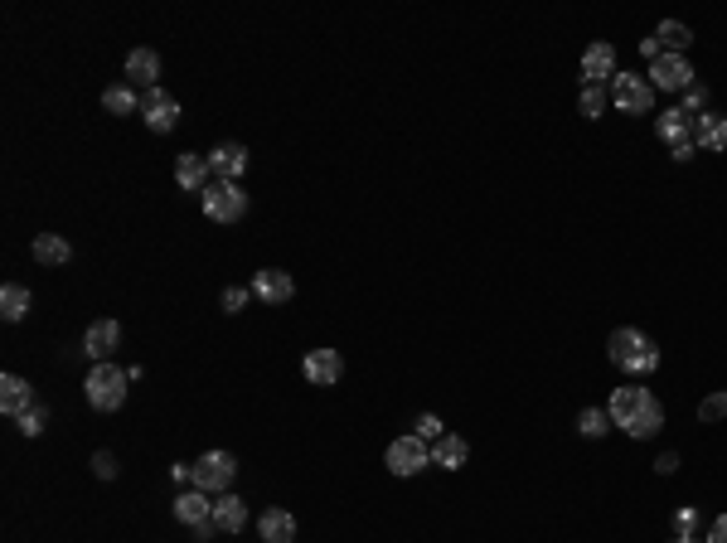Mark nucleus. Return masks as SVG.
Instances as JSON below:
<instances>
[{"instance_id":"obj_1","label":"nucleus","mask_w":727,"mask_h":543,"mask_svg":"<svg viewBox=\"0 0 727 543\" xmlns=\"http://www.w3.org/2000/svg\"><path fill=\"white\" fill-rule=\"evenodd\" d=\"M606 417H611V427H621L626 437L635 442H645V437H655L664 427V408L660 398L650 393V388L640 384H621L611 388V403H606Z\"/></svg>"},{"instance_id":"obj_2","label":"nucleus","mask_w":727,"mask_h":543,"mask_svg":"<svg viewBox=\"0 0 727 543\" xmlns=\"http://www.w3.org/2000/svg\"><path fill=\"white\" fill-rule=\"evenodd\" d=\"M606 354H611V364H616L621 374H631V379H645V374H655V369H660V345H655L650 335H640L635 325L611 330Z\"/></svg>"},{"instance_id":"obj_3","label":"nucleus","mask_w":727,"mask_h":543,"mask_svg":"<svg viewBox=\"0 0 727 543\" xmlns=\"http://www.w3.org/2000/svg\"><path fill=\"white\" fill-rule=\"evenodd\" d=\"M127 384H131V374L117 369L112 359H107V364H93V374L83 379L88 408H93V413H117V408L127 403Z\"/></svg>"},{"instance_id":"obj_4","label":"nucleus","mask_w":727,"mask_h":543,"mask_svg":"<svg viewBox=\"0 0 727 543\" xmlns=\"http://www.w3.org/2000/svg\"><path fill=\"white\" fill-rule=\"evenodd\" d=\"M238 476V461L233 451H204L199 461H190V485L204 495H228V485Z\"/></svg>"},{"instance_id":"obj_5","label":"nucleus","mask_w":727,"mask_h":543,"mask_svg":"<svg viewBox=\"0 0 727 543\" xmlns=\"http://www.w3.org/2000/svg\"><path fill=\"white\" fill-rule=\"evenodd\" d=\"M199 199H204V214H209L214 224H238V219L248 214V190H243L238 180H214Z\"/></svg>"},{"instance_id":"obj_6","label":"nucleus","mask_w":727,"mask_h":543,"mask_svg":"<svg viewBox=\"0 0 727 543\" xmlns=\"http://www.w3.org/2000/svg\"><path fill=\"white\" fill-rule=\"evenodd\" d=\"M611 107L626 112V117H645V112L655 107L650 78H640V73H616V78H611Z\"/></svg>"},{"instance_id":"obj_7","label":"nucleus","mask_w":727,"mask_h":543,"mask_svg":"<svg viewBox=\"0 0 727 543\" xmlns=\"http://www.w3.org/2000/svg\"><path fill=\"white\" fill-rule=\"evenodd\" d=\"M383 466L393 471V476H417L422 466H432V447L417 437V432H408V437H398V442H388V451H383Z\"/></svg>"},{"instance_id":"obj_8","label":"nucleus","mask_w":727,"mask_h":543,"mask_svg":"<svg viewBox=\"0 0 727 543\" xmlns=\"http://www.w3.org/2000/svg\"><path fill=\"white\" fill-rule=\"evenodd\" d=\"M655 131H660V141L669 146V156L674 160H694L698 141H694V117H684L679 107H669L655 117Z\"/></svg>"},{"instance_id":"obj_9","label":"nucleus","mask_w":727,"mask_h":543,"mask_svg":"<svg viewBox=\"0 0 727 543\" xmlns=\"http://www.w3.org/2000/svg\"><path fill=\"white\" fill-rule=\"evenodd\" d=\"M650 88H655V93H689V88H694L689 54H660V59L650 64Z\"/></svg>"},{"instance_id":"obj_10","label":"nucleus","mask_w":727,"mask_h":543,"mask_svg":"<svg viewBox=\"0 0 727 543\" xmlns=\"http://www.w3.org/2000/svg\"><path fill=\"white\" fill-rule=\"evenodd\" d=\"M141 117H146V127L156 131V136H170V131L180 127V102L165 93V88H151V93H141Z\"/></svg>"},{"instance_id":"obj_11","label":"nucleus","mask_w":727,"mask_h":543,"mask_svg":"<svg viewBox=\"0 0 727 543\" xmlns=\"http://www.w3.org/2000/svg\"><path fill=\"white\" fill-rule=\"evenodd\" d=\"M611 78H616V44L597 39L582 54V88H611Z\"/></svg>"},{"instance_id":"obj_12","label":"nucleus","mask_w":727,"mask_h":543,"mask_svg":"<svg viewBox=\"0 0 727 543\" xmlns=\"http://www.w3.org/2000/svg\"><path fill=\"white\" fill-rule=\"evenodd\" d=\"M253 296L262 301V306H286L291 296H296V282H291V272H282V267H262V272H253Z\"/></svg>"},{"instance_id":"obj_13","label":"nucleus","mask_w":727,"mask_h":543,"mask_svg":"<svg viewBox=\"0 0 727 543\" xmlns=\"http://www.w3.org/2000/svg\"><path fill=\"white\" fill-rule=\"evenodd\" d=\"M301 374H306V384L335 388L340 379H345V359H340V350H311L306 354V364H301Z\"/></svg>"},{"instance_id":"obj_14","label":"nucleus","mask_w":727,"mask_h":543,"mask_svg":"<svg viewBox=\"0 0 727 543\" xmlns=\"http://www.w3.org/2000/svg\"><path fill=\"white\" fill-rule=\"evenodd\" d=\"M117 345H122V325H117V320H93L88 335H83V354H88L93 364H107Z\"/></svg>"},{"instance_id":"obj_15","label":"nucleus","mask_w":727,"mask_h":543,"mask_svg":"<svg viewBox=\"0 0 727 543\" xmlns=\"http://www.w3.org/2000/svg\"><path fill=\"white\" fill-rule=\"evenodd\" d=\"M175 185L190 194H204L209 185H214V165H209V156H194V151H185V156L175 160Z\"/></svg>"},{"instance_id":"obj_16","label":"nucleus","mask_w":727,"mask_h":543,"mask_svg":"<svg viewBox=\"0 0 727 543\" xmlns=\"http://www.w3.org/2000/svg\"><path fill=\"white\" fill-rule=\"evenodd\" d=\"M34 403H39V398H34L30 379H20V374H0V413H5V417H25Z\"/></svg>"},{"instance_id":"obj_17","label":"nucleus","mask_w":727,"mask_h":543,"mask_svg":"<svg viewBox=\"0 0 727 543\" xmlns=\"http://www.w3.org/2000/svg\"><path fill=\"white\" fill-rule=\"evenodd\" d=\"M214 500L219 495H204V490H180V500H175V519L185 524V529H199V524H209L214 519Z\"/></svg>"},{"instance_id":"obj_18","label":"nucleus","mask_w":727,"mask_h":543,"mask_svg":"<svg viewBox=\"0 0 727 543\" xmlns=\"http://www.w3.org/2000/svg\"><path fill=\"white\" fill-rule=\"evenodd\" d=\"M127 83L141 88V93L160 88V54L156 49H131L127 54Z\"/></svg>"},{"instance_id":"obj_19","label":"nucleus","mask_w":727,"mask_h":543,"mask_svg":"<svg viewBox=\"0 0 727 543\" xmlns=\"http://www.w3.org/2000/svg\"><path fill=\"white\" fill-rule=\"evenodd\" d=\"M209 165H214V180H238L248 170V146L243 141H219L209 151Z\"/></svg>"},{"instance_id":"obj_20","label":"nucleus","mask_w":727,"mask_h":543,"mask_svg":"<svg viewBox=\"0 0 727 543\" xmlns=\"http://www.w3.org/2000/svg\"><path fill=\"white\" fill-rule=\"evenodd\" d=\"M694 141L703 151H727V112H698L694 117Z\"/></svg>"},{"instance_id":"obj_21","label":"nucleus","mask_w":727,"mask_h":543,"mask_svg":"<svg viewBox=\"0 0 727 543\" xmlns=\"http://www.w3.org/2000/svg\"><path fill=\"white\" fill-rule=\"evenodd\" d=\"M257 539L262 543H296V519L286 510H262V519H257Z\"/></svg>"},{"instance_id":"obj_22","label":"nucleus","mask_w":727,"mask_h":543,"mask_svg":"<svg viewBox=\"0 0 727 543\" xmlns=\"http://www.w3.org/2000/svg\"><path fill=\"white\" fill-rule=\"evenodd\" d=\"M214 524H219L223 534H243V529H248V505H243L233 490L219 495V500H214Z\"/></svg>"},{"instance_id":"obj_23","label":"nucleus","mask_w":727,"mask_h":543,"mask_svg":"<svg viewBox=\"0 0 727 543\" xmlns=\"http://www.w3.org/2000/svg\"><path fill=\"white\" fill-rule=\"evenodd\" d=\"M30 257L39 262V267H68V257H73V248H68V238H59V233H39L34 238Z\"/></svg>"},{"instance_id":"obj_24","label":"nucleus","mask_w":727,"mask_h":543,"mask_svg":"<svg viewBox=\"0 0 727 543\" xmlns=\"http://www.w3.org/2000/svg\"><path fill=\"white\" fill-rule=\"evenodd\" d=\"M432 461H437V466H446V471H461V466L471 461V447H466V437H456V432L437 437V442H432Z\"/></svg>"},{"instance_id":"obj_25","label":"nucleus","mask_w":727,"mask_h":543,"mask_svg":"<svg viewBox=\"0 0 727 543\" xmlns=\"http://www.w3.org/2000/svg\"><path fill=\"white\" fill-rule=\"evenodd\" d=\"M30 306H34L30 287H20V282H5L0 287V316L10 320V325H20V320L30 316Z\"/></svg>"},{"instance_id":"obj_26","label":"nucleus","mask_w":727,"mask_h":543,"mask_svg":"<svg viewBox=\"0 0 727 543\" xmlns=\"http://www.w3.org/2000/svg\"><path fill=\"white\" fill-rule=\"evenodd\" d=\"M102 107H107L112 117H136V112H141V93H136L131 83H112V88L102 93Z\"/></svg>"},{"instance_id":"obj_27","label":"nucleus","mask_w":727,"mask_h":543,"mask_svg":"<svg viewBox=\"0 0 727 543\" xmlns=\"http://www.w3.org/2000/svg\"><path fill=\"white\" fill-rule=\"evenodd\" d=\"M664 54H689V44H694V30L689 25H679V20H664L660 30H655Z\"/></svg>"},{"instance_id":"obj_28","label":"nucleus","mask_w":727,"mask_h":543,"mask_svg":"<svg viewBox=\"0 0 727 543\" xmlns=\"http://www.w3.org/2000/svg\"><path fill=\"white\" fill-rule=\"evenodd\" d=\"M577 432H582L587 442L606 437V432H611V417H606V408H582V413H577Z\"/></svg>"},{"instance_id":"obj_29","label":"nucleus","mask_w":727,"mask_h":543,"mask_svg":"<svg viewBox=\"0 0 727 543\" xmlns=\"http://www.w3.org/2000/svg\"><path fill=\"white\" fill-rule=\"evenodd\" d=\"M577 112H582L587 122H597L601 112H606V88H582V93H577Z\"/></svg>"},{"instance_id":"obj_30","label":"nucleus","mask_w":727,"mask_h":543,"mask_svg":"<svg viewBox=\"0 0 727 543\" xmlns=\"http://www.w3.org/2000/svg\"><path fill=\"white\" fill-rule=\"evenodd\" d=\"M248 301H253V287H223V296H219V306L228 311V316L248 311Z\"/></svg>"},{"instance_id":"obj_31","label":"nucleus","mask_w":727,"mask_h":543,"mask_svg":"<svg viewBox=\"0 0 727 543\" xmlns=\"http://www.w3.org/2000/svg\"><path fill=\"white\" fill-rule=\"evenodd\" d=\"M723 417H727V393H708L698 403V422H723Z\"/></svg>"},{"instance_id":"obj_32","label":"nucleus","mask_w":727,"mask_h":543,"mask_svg":"<svg viewBox=\"0 0 727 543\" xmlns=\"http://www.w3.org/2000/svg\"><path fill=\"white\" fill-rule=\"evenodd\" d=\"M15 422H20V432H25V437H39V432H44V422H49V408H44V403H34L30 413L15 417Z\"/></svg>"},{"instance_id":"obj_33","label":"nucleus","mask_w":727,"mask_h":543,"mask_svg":"<svg viewBox=\"0 0 727 543\" xmlns=\"http://www.w3.org/2000/svg\"><path fill=\"white\" fill-rule=\"evenodd\" d=\"M679 112H684V117H698V112H708V88H703V83H694V88L684 93V102H679Z\"/></svg>"},{"instance_id":"obj_34","label":"nucleus","mask_w":727,"mask_h":543,"mask_svg":"<svg viewBox=\"0 0 727 543\" xmlns=\"http://www.w3.org/2000/svg\"><path fill=\"white\" fill-rule=\"evenodd\" d=\"M417 437H422V442H437V437H446L442 417H437V413H422V417H417Z\"/></svg>"},{"instance_id":"obj_35","label":"nucleus","mask_w":727,"mask_h":543,"mask_svg":"<svg viewBox=\"0 0 727 543\" xmlns=\"http://www.w3.org/2000/svg\"><path fill=\"white\" fill-rule=\"evenodd\" d=\"M93 476L97 480H112V476H117V456H112V451H97V456H93Z\"/></svg>"},{"instance_id":"obj_36","label":"nucleus","mask_w":727,"mask_h":543,"mask_svg":"<svg viewBox=\"0 0 727 543\" xmlns=\"http://www.w3.org/2000/svg\"><path fill=\"white\" fill-rule=\"evenodd\" d=\"M694 529H698V510H694V505L674 510V534H694Z\"/></svg>"},{"instance_id":"obj_37","label":"nucleus","mask_w":727,"mask_h":543,"mask_svg":"<svg viewBox=\"0 0 727 543\" xmlns=\"http://www.w3.org/2000/svg\"><path fill=\"white\" fill-rule=\"evenodd\" d=\"M703 543H727V514H718V519L708 524V539Z\"/></svg>"},{"instance_id":"obj_38","label":"nucleus","mask_w":727,"mask_h":543,"mask_svg":"<svg viewBox=\"0 0 727 543\" xmlns=\"http://www.w3.org/2000/svg\"><path fill=\"white\" fill-rule=\"evenodd\" d=\"M655 471H660V476H674V471H679V456H674V451H664L660 461H655Z\"/></svg>"},{"instance_id":"obj_39","label":"nucleus","mask_w":727,"mask_h":543,"mask_svg":"<svg viewBox=\"0 0 727 543\" xmlns=\"http://www.w3.org/2000/svg\"><path fill=\"white\" fill-rule=\"evenodd\" d=\"M640 54H645V59L655 64V59H660V54H664V49H660V39H655V34H650V39H640Z\"/></svg>"},{"instance_id":"obj_40","label":"nucleus","mask_w":727,"mask_h":543,"mask_svg":"<svg viewBox=\"0 0 727 543\" xmlns=\"http://www.w3.org/2000/svg\"><path fill=\"white\" fill-rule=\"evenodd\" d=\"M219 534H223V529H219V524H214V519H209V524H199V529H194V539H199V543L219 539Z\"/></svg>"},{"instance_id":"obj_41","label":"nucleus","mask_w":727,"mask_h":543,"mask_svg":"<svg viewBox=\"0 0 727 543\" xmlns=\"http://www.w3.org/2000/svg\"><path fill=\"white\" fill-rule=\"evenodd\" d=\"M669 543H703V539H694V534H674Z\"/></svg>"}]
</instances>
